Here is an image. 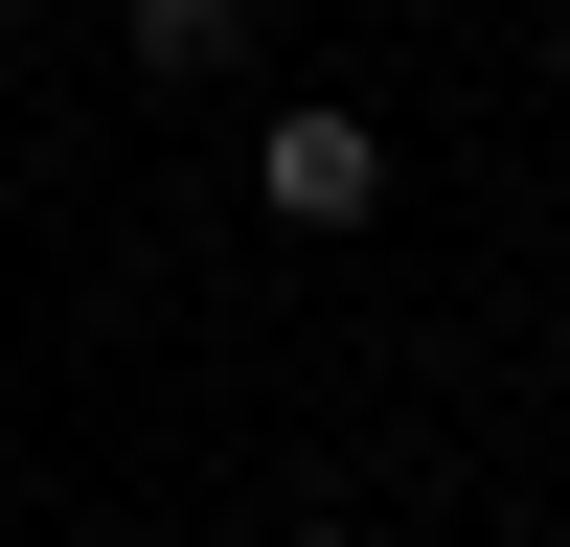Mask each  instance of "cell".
<instances>
[{"instance_id":"cell-1","label":"cell","mask_w":570,"mask_h":547,"mask_svg":"<svg viewBox=\"0 0 570 547\" xmlns=\"http://www.w3.org/2000/svg\"><path fill=\"white\" fill-rule=\"evenodd\" d=\"M252 206H274V228H365V206H389V137H365L343 91H297V115L252 137Z\"/></svg>"},{"instance_id":"cell-3","label":"cell","mask_w":570,"mask_h":547,"mask_svg":"<svg viewBox=\"0 0 570 547\" xmlns=\"http://www.w3.org/2000/svg\"><path fill=\"white\" fill-rule=\"evenodd\" d=\"M274 547H343V525H274Z\"/></svg>"},{"instance_id":"cell-4","label":"cell","mask_w":570,"mask_h":547,"mask_svg":"<svg viewBox=\"0 0 570 547\" xmlns=\"http://www.w3.org/2000/svg\"><path fill=\"white\" fill-rule=\"evenodd\" d=\"M0 23H46V0H0Z\"/></svg>"},{"instance_id":"cell-2","label":"cell","mask_w":570,"mask_h":547,"mask_svg":"<svg viewBox=\"0 0 570 547\" xmlns=\"http://www.w3.org/2000/svg\"><path fill=\"white\" fill-rule=\"evenodd\" d=\"M228 46H252L228 0H137V69H228Z\"/></svg>"}]
</instances>
